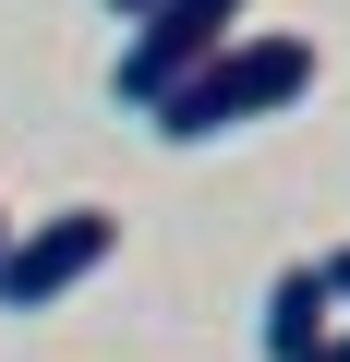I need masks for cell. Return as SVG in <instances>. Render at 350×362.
Listing matches in <instances>:
<instances>
[{"instance_id":"cell-1","label":"cell","mask_w":350,"mask_h":362,"mask_svg":"<svg viewBox=\"0 0 350 362\" xmlns=\"http://www.w3.org/2000/svg\"><path fill=\"white\" fill-rule=\"evenodd\" d=\"M302 85H314V37H230L194 85H169L145 121H157L169 145H218V133H242V121H278Z\"/></svg>"},{"instance_id":"cell-2","label":"cell","mask_w":350,"mask_h":362,"mask_svg":"<svg viewBox=\"0 0 350 362\" xmlns=\"http://www.w3.org/2000/svg\"><path fill=\"white\" fill-rule=\"evenodd\" d=\"M230 37H242V0H157V13H133V37L109 61V97L121 109H157L169 85H194Z\"/></svg>"},{"instance_id":"cell-3","label":"cell","mask_w":350,"mask_h":362,"mask_svg":"<svg viewBox=\"0 0 350 362\" xmlns=\"http://www.w3.org/2000/svg\"><path fill=\"white\" fill-rule=\"evenodd\" d=\"M109 254H121V218H109V206H49V218H13V230H0V302H13V314H37V302L85 290Z\"/></svg>"},{"instance_id":"cell-4","label":"cell","mask_w":350,"mask_h":362,"mask_svg":"<svg viewBox=\"0 0 350 362\" xmlns=\"http://www.w3.org/2000/svg\"><path fill=\"white\" fill-rule=\"evenodd\" d=\"M326 338H338L326 278H314V266H278V290H266V362H314Z\"/></svg>"},{"instance_id":"cell-5","label":"cell","mask_w":350,"mask_h":362,"mask_svg":"<svg viewBox=\"0 0 350 362\" xmlns=\"http://www.w3.org/2000/svg\"><path fill=\"white\" fill-rule=\"evenodd\" d=\"M314 278H326V302H350V242H338V254H326Z\"/></svg>"},{"instance_id":"cell-6","label":"cell","mask_w":350,"mask_h":362,"mask_svg":"<svg viewBox=\"0 0 350 362\" xmlns=\"http://www.w3.org/2000/svg\"><path fill=\"white\" fill-rule=\"evenodd\" d=\"M314 362H350V326H338V338H326V350H314Z\"/></svg>"},{"instance_id":"cell-7","label":"cell","mask_w":350,"mask_h":362,"mask_svg":"<svg viewBox=\"0 0 350 362\" xmlns=\"http://www.w3.org/2000/svg\"><path fill=\"white\" fill-rule=\"evenodd\" d=\"M109 13H121V25H133V13H157V0H109Z\"/></svg>"},{"instance_id":"cell-8","label":"cell","mask_w":350,"mask_h":362,"mask_svg":"<svg viewBox=\"0 0 350 362\" xmlns=\"http://www.w3.org/2000/svg\"><path fill=\"white\" fill-rule=\"evenodd\" d=\"M0 230H13V218H0Z\"/></svg>"}]
</instances>
